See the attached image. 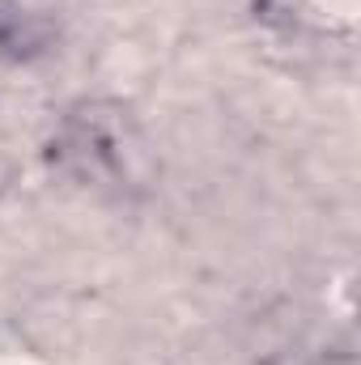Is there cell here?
I'll list each match as a JSON object with an SVG mask.
<instances>
[{"mask_svg":"<svg viewBox=\"0 0 361 365\" xmlns=\"http://www.w3.org/2000/svg\"><path fill=\"white\" fill-rule=\"evenodd\" d=\"M123 140H119V128L115 123H106L102 115H77V119H68V128H64V136H60V145H56V158L68 166V170H77L81 179H106V175H115L119 166H123Z\"/></svg>","mask_w":361,"mask_h":365,"instance_id":"obj_1","label":"cell"},{"mask_svg":"<svg viewBox=\"0 0 361 365\" xmlns=\"http://www.w3.org/2000/svg\"><path fill=\"white\" fill-rule=\"evenodd\" d=\"M51 30H56L51 0H0V51L30 56L51 38Z\"/></svg>","mask_w":361,"mask_h":365,"instance_id":"obj_2","label":"cell"}]
</instances>
